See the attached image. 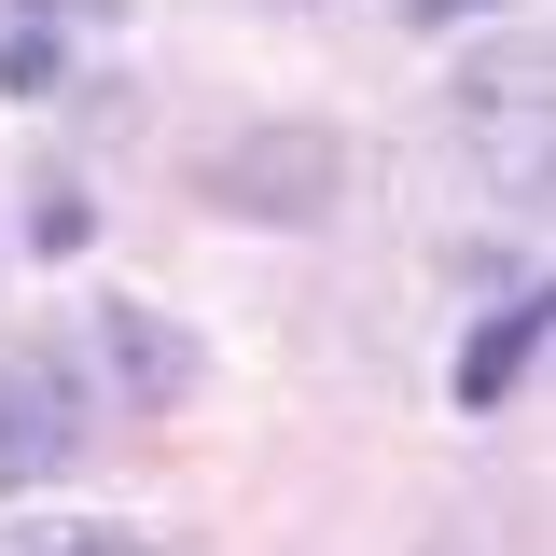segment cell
I'll use <instances>...</instances> for the list:
<instances>
[{
	"label": "cell",
	"mask_w": 556,
	"mask_h": 556,
	"mask_svg": "<svg viewBox=\"0 0 556 556\" xmlns=\"http://www.w3.org/2000/svg\"><path fill=\"white\" fill-rule=\"evenodd\" d=\"M543 320H556V292H543V278H529L515 306H486V320H473V348H459V404H501V390L543 362Z\"/></svg>",
	"instance_id": "obj_5"
},
{
	"label": "cell",
	"mask_w": 556,
	"mask_h": 556,
	"mask_svg": "<svg viewBox=\"0 0 556 556\" xmlns=\"http://www.w3.org/2000/svg\"><path fill=\"white\" fill-rule=\"evenodd\" d=\"M98 362L126 376V404H181L195 390V334L153 320V306H98Z\"/></svg>",
	"instance_id": "obj_4"
},
{
	"label": "cell",
	"mask_w": 556,
	"mask_h": 556,
	"mask_svg": "<svg viewBox=\"0 0 556 556\" xmlns=\"http://www.w3.org/2000/svg\"><path fill=\"white\" fill-rule=\"evenodd\" d=\"M543 98H556V56H543V28H515V42H486L473 70H459V139H473V167H486V195H515V208H543Z\"/></svg>",
	"instance_id": "obj_2"
},
{
	"label": "cell",
	"mask_w": 556,
	"mask_h": 556,
	"mask_svg": "<svg viewBox=\"0 0 556 556\" xmlns=\"http://www.w3.org/2000/svg\"><path fill=\"white\" fill-rule=\"evenodd\" d=\"M181 181H195V208H223V223H320V208L348 195V139L306 126V112H265V126L195 139Z\"/></svg>",
	"instance_id": "obj_1"
},
{
	"label": "cell",
	"mask_w": 556,
	"mask_h": 556,
	"mask_svg": "<svg viewBox=\"0 0 556 556\" xmlns=\"http://www.w3.org/2000/svg\"><path fill=\"white\" fill-rule=\"evenodd\" d=\"M84 237H98V208L70 195V181H42V208H28V251H56V265H70Z\"/></svg>",
	"instance_id": "obj_6"
},
{
	"label": "cell",
	"mask_w": 556,
	"mask_h": 556,
	"mask_svg": "<svg viewBox=\"0 0 556 556\" xmlns=\"http://www.w3.org/2000/svg\"><path fill=\"white\" fill-rule=\"evenodd\" d=\"M70 445H84L70 376H56V362H0V501L42 486V473H70Z\"/></svg>",
	"instance_id": "obj_3"
},
{
	"label": "cell",
	"mask_w": 556,
	"mask_h": 556,
	"mask_svg": "<svg viewBox=\"0 0 556 556\" xmlns=\"http://www.w3.org/2000/svg\"><path fill=\"white\" fill-rule=\"evenodd\" d=\"M14 556H153L139 529H42V543H14Z\"/></svg>",
	"instance_id": "obj_7"
},
{
	"label": "cell",
	"mask_w": 556,
	"mask_h": 556,
	"mask_svg": "<svg viewBox=\"0 0 556 556\" xmlns=\"http://www.w3.org/2000/svg\"><path fill=\"white\" fill-rule=\"evenodd\" d=\"M404 14H417V28H431V14H501V0H404Z\"/></svg>",
	"instance_id": "obj_8"
}]
</instances>
